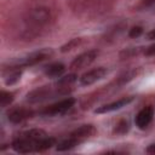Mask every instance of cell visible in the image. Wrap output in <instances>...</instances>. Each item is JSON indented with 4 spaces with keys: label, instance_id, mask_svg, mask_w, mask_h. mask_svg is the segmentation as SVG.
Wrapping results in <instances>:
<instances>
[{
    "label": "cell",
    "instance_id": "obj_1",
    "mask_svg": "<svg viewBox=\"0 0 155 155\" xmlns=\"http://www.w3.org/2000/svg\"><path fill=\"white\" fill-rule=\"evenodd\" d=\"M11 145L15 151L21 154L41 153L56 145V139L41 128H31L17 134Z\"/></svg>",
    "mask_w": 155,
    "mask_h": 155
},
{
    "label": "cell",
    "instance_id": "obj_2",
    "mask_svg": "<svg viewBox=\"0 0 155 155\" xmlns=\"http://www.w3.org/2000/svg\"><path fill=\"white\" fill-rule=\"evenodd\" d=\"M96 133V127L91 124L88 125H81L80 127H78L76 130H74L65 139H63L62 142H59L56 147L57 151H68L74 149L75 147L80 145L81 143H84L85 140H87L88 138H91L93 134Z\"/></svg>",
    "mask_w": 155,
    "mask_h": 155
},
{
    "label": "cell",
    "instance_id": "obj_3",
    "mask_svg": "<svg viewBox=\"0 0 155 155\" xmlns=\"http://www.w3.org/2000/svg\"><path fill=\"white\" fill-rule=\"evenodd\" d=\"M69 92V87L62 86L56 84V87L53 86H41L38 87L33 91H30L27 94V101L29 103H40L44 101H47L50 98H53L56 96H63V94H68Z\"/></svg>",
    "mask_w": 155,
    "mask_h": 155
},
{
    "label": "cell",
    "instance_id": "obj_4",
    "mask_svg": "<svg viewBox=\"0 0 155 155\" xmlns=\"http://www.w3.org/2000/svg\"><path fill=\"white\" fill-rule=\"evenodd\" d=\"M50 18H51V15H50V11H47V8L38 7V8H33L28 13L25 22L30 28H33V30H35L45 27L48 23Z\"/></svg>",
    "mask_w": 155,
    "mask_h": 155
},
{
    "label": "cell",
    "instance_id": "obj_5",
    "mask_svg": "<svg viewBox=\"0 0 155 155\" xmlns=\"http://www.w3.org/2000/svg\"><path fill=\"white\" fill-rule=\"evenodd\" d=\"M53 56V51L51 48H41L39 51H34L24 57H22L18 62H16L17 65L24 68V67H31V65H36L46 59H48L50 57Z\"/></svg>",
    "mask_w": 155,
    "mask_h": 155
},
{
    "label": "cell",
    "instance_id": "obj_6",
    "mask_svg": "<svg viewBox=\"0 0 155 155\" xmlns=\"http://www.w3.org/2000/svg\"><path fill=\"white\" fill-rule=\"evenodd\" d=\"M74 104H75V99L71 97H68V98L61 99V101L46 107L41 111V115H44V116H61V115L65 114L67 111H69Z\"/></svg>",
    "mask_w": 155,
    "mask_h": 155
},
{
    "label": "cell",
    "instance_id": "obj_7",
    "mask_svg": "<svg viewBox=\"0 0 155 155\" xmlns=\"http://www.w3.org/2000/svg\"><path fill=\"white\" fill-rule=\"evenodd\" d=\"M98 56V51L97 50H88L86 52L80 53L79 56H76L73 62L70 63V69L73 70H80L84 68L90 67L97 58Z\"/></svg>",
    "mask_w": 155,
    "mask_h": 155
},
{
    "label": "cell",
    "instance_id": "obj_8",
    "mask_svg": "<svg viewBox=\"0 0 155 155\" xmlns=\"http://www.w3.org/2000/svg\"><path fill=\"white\" fill-rule=\"evenodd\" d=\"M108 74L107 68L104 67H98V68H93L91 70H87L86 73H84L80 76V84L82 86H90L96 84L97 81L104 79V76Z\"/></svg>",
    "mask_w": 155,
    "mask_h": 155
},
{
    "label": "cell",
    "instance_id": "obj_9",
    "mask_svg": "<svg viewBox=\"0 0 155 155\" xmlns=\"http://www.w3.org/2000/svg\"><path fill=\"white\" fill-rule=\"evenodd\" d=\"M154 114H155V109L154 107L149 105V107H144L143 109H140L138 111V114L136 115V119H134V122H136V126L139 128V130H145L153 121L154 119Z\"/></svg>",
    "mask_w": 155,
    "mask_h": 155
},
{
    "label": "cell",
    "instance_id": "obj_10",
    "mask_svg": "<svg viewBox=\"0 0 155 155\" xmlns=\"http://www.w3.org/2000/svg\"><path fill=\"white\" fill-rule=\"evenodd\" d=\"M33 115H34V111L31 109L24 108V107H17V108H12L11 110H8L7 119L12 124H21L30 119Z\"/></svg>",
    "mask_w": 155,
    "mask_h": 155
},
{
    "label": "cell",
    "instance_id": "obj_11",
    "mask_svg": "<svg viewBox=\"0 0 155 155\" xmlns=\"http://www.w3.org/2000/svg\"><path fill=\"white\" fill-rule=\"evenodd\" d=\"M22 73H23V68L17 65L16 63H13L8 68H5L2 70V79H4L6 85L11 86V85H15L16 82H18L21 80Z\"/></svg>",
    "mask_w": 155,
    "mask_h": 155
},
{
    "label": "cell",
    "instance_id": "obj_12",
    "mask_svg": "<svg viewBox=\"0 0 155 155\" xmlns=\"http://www.w3.org/2000/svg\"><path fill=\"white\" fill-rule=\"evenodd\" d=\"M133 101V97H124V98H120L117 101H114L111 103H108V104H104V105H101L98 107L94 113L96 114H107V113H111V111H115V110H119L126 105H128L131 102Z\"/></svg>",
    "mask_w": 155,
    "mask_h": 155
},
{
    "label": "cell",
    "instance_id": "obj_13",
    "mask_svg": "<svg viewBox=\"0 0 155 155\" xmlns=\"http://www.w3.org/2000/svg\"><path fill=\"white\" fill-rule=\"evenodd\" d=\"M65 70V67L61 62H54L44 68V73L48 78H61Z\"/></svg>",
    "mask_w": 155,
    "mask_h": 155
},
{
    "label": "cell",
    "instance_id": "obj_14",
    "mask_svg": "<svg viewBox=\"0 0 155 155\" xmlns=\"http://www.w3.org/2000/svg\"><path fill=\"white\" fill-rule=\"evenodd\" d=\"M13 93L8 92V91H1L0 92V105L1 108H6L8 107L12 102H13Z\"/></svg>",
    "mask_w": 155,
    "mask_h": 155
},
{
    "label": "cell",
    "instance_id": "obj_15",
    "mask_svg": "<svg viewBox=\"0 0 155 155\" xmlns=\"http://www.w3.org/2000/svg\"><path fill=\"white\" fill-rule=\"evenodd\" d=\"M76 80H78L76 74H69V75H65V76H61L59 80L57 81V84L62 85V86H65V87H70Z\"/></svg>",
    "mask_w": 155,
    "mask_h": 155
},
{
    "label": "cell",
    "instance_id": "obj_16",
    "mask_svg": "<svg viewBox=\"0 0 155 155\" xmlns=\"http://www.w3.org/2000/svg\"><path fill=\"white\" fill-rule=\"evenodd\" d=\"M128 130H130V124H128L127 120H121V121L116 125V127H115V132H116V133H120V134L126 133Z\"/></svg>",
    "mask_w": 155,
    "mask_h": 155
},
{
    "label": "cell",
    "instance_id": "obj_17",
    "mask_svg": "<svg viewBox=\"0 0 155 155\" xmlns=\"http://www.w3.org/2000/svg\"><path fill=\"white\" fill-rule=\"evenodd\" d=\"M79 44H80V39H73V40H70L69 42H67L65 45H63V46H62V48H61V51H62V52L71 51V50H73V48H75Z\"/></svg>",
    "mask_w": 155,
    "mask_h": 155
},
{
    "label": "cell",
    "instance_id": "obj_18",
    "mask_svg": "<svg viewBox=\"0 0 155 155\" xmlns=\"http://www.w3.org/2000/svg\"><path fill=\"white\" fill-rule=\"evenodd\" d=\"M142 34H143V28L139 27V25L132 27V28L130 29V31H128V36H130V38H133V39L140 36Z\"/></svg>",
    "mask_w": 155,
    "mask_h": 155
},
{
    "label": "cell",
    "instance_id": "obj_19",
    "mask_svg": "<svg viewBox=\"0 0 155 155\" xmlns=\"http://www.w3.org/2000/svg\"><path fill=\"white\" fill-rule=\"evenodd\" d=\"M140 8H149L155 6V0H142L140 1Z\"/></svg>",
    "mask_w": 155,
    "mask_h": 155
},
{
    "label": "cell",
    "instance_id": "obj_20",
    "mask_svg": "<svg viewBox=\"0 0 155 155\" xmlns=\"http://www.w3.org/2000/svg\"><path fill=\"white\" fill-rule=\"evenodd\" d=\"M147 56H155V44H153V45H150L147 50H145V52H144Z\"/></svg>",
    "mask_w": 155,
    "mask_h": 155
},
{
    "label": "cell",
    "instance_id": "obj_21",
    "mask_svg": "<svg viewBox=\"0 0 155 155\" xmlns=\"http://www.w3.org/2000/svg\"><path fill=\"white\" fill-rule=\"evenodd\" d=\"M147 38H148L149 40H155V29L150 30V31L147 34Z\"/></svg>",
    "mask_w": 155,
    "mask_h": 155
},
{
    "label": "cell",
    "instance_id": "obj_22",
    "mask_svg": "<svg viewBox=\"0 0 155 155\" xmlns=\"http://www.w3.org/2000/svg\"><path fill=\"white\" fill-rule=\"evenodd\" d=\"M147 153H155V144H151V145H149L148 148H147Z\"/></svg>",
    "mask_w": 155,
    "mask_h": 155
}]
</instances>
